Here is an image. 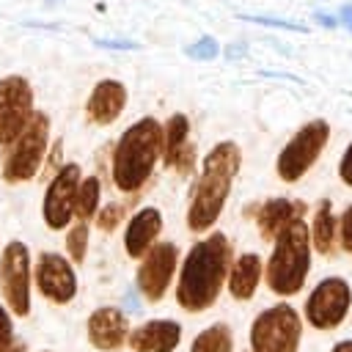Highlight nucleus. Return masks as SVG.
<instances>
[{
  "label": "nucleus",
  "instance_id": "obj_1",
  "mask_svg": "<svg viewBox=\"0 0 352 352\" xmlns=\"http://www.w3.org/2000/svg\"><path fill=\"white\" fill-rule=\"evenodd\" d=\"M228 267H231V245L226 234L214 231L201 242H195L179 267L176 302L187 314H201L212 308L228 280Z\"/></svg>",
  "mask_w": 352,
  "mask_h": 352
},
{
  "label": "nucleus",
  "instance_id": "obj_2",
  "mask_svg": "<svg viewBox=\"0 0 352 352\" xmlns=\"http://www.w3.org/2000/svg\"><path fill=\"white\" fill-rule=\"evenodd\" d=\"M239 165H242V151L234 140H220L209 148V154L201 162V173L192 184V192H190V206H187L190 231L201 234L217 223L231 195Z\"/></svg>",
  "mask_w": 352,
  "mask_h": 352
},
{
  "label": "nucleus",
  "instance_id": "obj_3",
  "mask_svg": "<svg viewBox=\"0 0 352 352\" xmlns=\"http://www.w3.org/2000/svg\"><path fill=\"white\" fill-rule=\"evenodd\" d=\"M160 160H162V124L151 116H143L135 124H129L113 146V162H110L113 184L126 195L140 192Z\"/></svg>",
  "mask_w": 352,
  "mask_h": 352
},
{
  "label": "nucleus",
  "instance_id": "obj_4",
  "mask_svg": "<svg viewBox=\"0 0 352 352\" xmlns=\"http://www.w3.org/2000/svg\"><path fill=\"white\" fill-rule=\"evenodd\" d=\"M311 231L305 217H294L286 223L272 239V253L264 267L267 289L278 297H292L305 286L311 272Z\"/></svg>",
  "mask_w": 352,
  "mask_h": 352
},
{
  "label": "nucleus",
  "instance_id": "obj_5",
  "mask_svg": "<svg viewBox=\"0 0 352 352\" xmlns=\"http://www.w3.org/2000/svg\"><path fill=\"white\" fill-rule=\"evenodd\" d=\"M47 143H50V118L36 110L28 126L6 146L3 179L8 184L30 182L41 170V162L47 157Z\"/></svg>",
  "mask_w": 352,
  "mask_h": 352
},
{
  "label": "nucleus",
  "instance_id": "obj_6",
  "mask_svg": "<svg viewBox=\"0 0 352 352\" xmlns=\"http://www.w3.org/2000/svg\"><path fill=\"white\" fill-rule=\"evenodd\" d=\"M302 319L289 302L264 308L250 324V352H297Z\"/></svg>",
  "mask_w": 352,
  "mask_h": 352
},
{
  "label": "nucleus",
  "instance_id": "obj_7",
  "mask_svg": "<svg viewBox=\"0 0 352 352\" xmlns=\"http://www.w3.org/2000/svg\"><path fill=\"white\" fill-rule=\"evenodd\" d=\"M327 140H330L327 121L314 118V121L302 124L294 132V138L280 148V154L275 160L278 179L280 182H297V179H302L314 168V162L319 160V154L327 146Z\"/></svg>",
  "mask_w": 352,
  "mask_h": 352
},
{
  "label": "nucleus",
  "instance_id": "obj_8",
  "mask_svg": "<svg viewBox=\"0 0 352 352\" xmlns=\"http://www.w3.org/2000/svg\"><path fill=\"white\" fill-rule=\"evenodd\" d=\"M30 283H33L30 250L25 242L11 239L0 253V294L14 316L30 314Z\"/></svg>",
  "mask_w": 352,
  "mask_h": 352
},
{
  "label": "nucleus",
  "instance_id": "obj_9",
  "mask_svg": "<svg viewBox=\"0 0 352 352\" xmlns=\"http://www.w3.org/2000/svg\"><path fill=\"white\" fill-rule=\"evenodd\" d=\"M80 179H82V170L77 162L60 165L55 170V176L50 179V184L44 190V201H41V217L50 231H63L66 226H72Z\"/></svg>",
  "mask_w": 352,
  "mask_h": 352
},
{
  "label": "nucleus",
  "instance_id": "obj_10",
  "mask_svg": "<svg viewBox=\"0 0 352 352\" xmlns=\"http://www.w3.org/2000/svg\"><path fill=\"white\" fill-rule=\"evenodd\" d=\"M352 305V289L344 278H324L314 286V292L305 300V319L316 330H333L338 327Z\"/></svg>",
  "mask_w": 352,
  "mask_h": 352
},
{
  "label": "nucleus",
  "instance_id": "obj_11",
  "mask_svg": "<svg viewBox=\"0 0 352 352\" xmlns=\"http://www.w3.org/2000/svg\"><path fill=\"white\" fill-rule=\"evenodd\" d=\"M33 88L22 74L0 80V146H8L33 118Z\"/></svg>",
  "mask_w": 352,
  "mask_h": 352
},
{
  "label": "nucleus",
  "instance_id": "obj_12",
  "mask_svg": "<svg viewBox=\"0 0 352 352\" xmlns=\"http://www.w3.org/2000/svg\"><path fill=\"white\" fill-rule=\"evenodd\" d=\"M33 280H36L38 294L55 305H69L77 297L74 261L60 253H52V250L38 253L36 267H33Z\"/></svg>",
  "mask_w": 352,
  "mask_h": 352
},
{
  "label": "nucleus",
  "instance_id": "obj_13",
  "mask_svg": "<svg viewBox=\"0 0 352 352\" xmlns=\"http://www.w3.org/2000/svg\"><path fill=\"white\" fill-rule=\"evenodd\" d=\"M176 264H179V250L173 242H154V248L140 258L135 283L138 292L148 300V302H160L168 294V286L176 275Z\"/></svg>",
  "mask_w": 352,
  "mask_h": 352
},
{
  "label": "nucleus",
  "instance_id": "obj_14",
  "mask_svg": "<svg viewBox=\"0 0 352 352\" xmlns=\"http://www.w3.org/2000/svg\"><path fill=\"white\" fill-rule=\"evenodd\" d=\"M129 319L124 311L113 308V305H102L96 311H91L88 322H85V333H88V344L99 352H116L126 344L129 338Z\"/></svg>",
  "mask_w": 352,
  "mask_h": 352
},
{
  "label": "nucleus",
  "instance_id": "obj_15",
  "mask_svg": "<svg viewBox=\"0 0 352 352\" xmlns=\"http://www.w3.org/2000/svg\"><path fill=\"white\" fill-rule=\"evenodd\" d=\"M162 160L179 173H190L195 165V148L190 143V121L184 113H173L162 124Z\"/></svg>",
  "mask_w": 352,
  "mask_h": 352
},
{
  "label": "nucleus",
  "instance_id": "obj_16",
  "mask_svg": "<svg viewBox=\"0 0 352 352\" xmlns=\"http://www.w3.org/2000/svg\"><path fill=\"white\" fill-rule=\"evenodd\" d=\"M132 352H173L182 344V324L173 319H151L129 330Z\"/></svg>",
  "mask_w": 352,
  "mask_h": 352
},
{
  "label": "nucleus",
  "instance_id": "obj_17",
  "mask_svg": "<svg viewBox=\"0 0 352 352\" xmlns=\"http://www.w3.org/2000/svg\"><path fill=\"white\" fill-rule=\"evenodd\" d=\"M126 107V88L118 80H99L85 102V118L96 126H110Z\"/></svg>",
  "mask_w": 352,
  "mask_h": 352
},
{
  "label": "nucleus",
  "instance_id": "obj_18",
  "mask_svg": "<svg viewBox=\"0 0 352 352\" xmlns=\"http://www.w3.org/2000/svg\"><path fill=\"white\" fill-rule=\"evenodd\" d=\"M160 231H162V212L157 206L138 209L129 217L126 231H124V250H126V256L129 258H143L154 248Z\"/></svg>",
  "mask_w": 352,
  "mask_h": 352
},
{
  "label": "nucleus",
  "instance_id": "obj_19",
  "mask_svg": "<svg viewBox=\"0 0 352 352\" xmlns=\"http://www.w3.org/2000/svg\"><path fill=\"white\" fill-rule=\"evenodd\" d=\"M305 212H308V206L302 201H294V198H267V201H261L256 206L253 220H256L258 234L272 242L286 223H292L294 217H305Z\"/></svg>",
  "mask_w": 352,
  "mask_h": 352
},
{
  "label": "nucleus",
  "instance_id": "obj_20",
  "mask_svg": "<svg viewBox=\"0 0 352 352\" xmlns=\"http://www.w3.org/2000/svg\"><path fill=\"white\" fill-rule=\"evenodd\" d=\"M261 275H264L261 258L256 253H242V256H236L231 261L226 286H228V292H231L234 300H250L256 294V289H258Z\"/></svg>",
  "mask_w": 352,
  "mask_h": 352
},
{
  "label": "nucleus",
  "instance_id": "obj_21",
  "mask_svg": "<svg viewBox=\"0 0 352 352\" xmlns=\"http://www.w3.org/2000/svg\"><path fill=\"white\" fill-rule=\"evenodd\" d=\"M336 242H338V217L333 214L330 201H319L311 220V245L316 253L330 256L336 250Z\"/></svg>",
  "mask_w": 352,
  "mask_h": 352
},
{
  "label": "nucleus",
  "instance_id": "obj_22",
  "mask_svg": "<svg viewBox=\"0 0 352 352\" xmlns=\"http://www.w3.org/2000/svg\"><path fill=\"white\" fill-rule=\"evenodd\" d=\"M190 352H234V338H231L228 324L226 322H214V324L204 327L192 338Z\"/></svg>",
  "mask_w": 352,
  "mask_h": 352
},
{
  "label": "nucleus",
  "instance_id": "obj_23",
  "mask_svg": "<svg viewBox=\"0 0 352 352\" xmlns=\"http://www.w3.org/2000/svg\"><path fill=\"white\" fill-rule=\"evenodd\" d=\"M99 198H102V184L96 176L80 179L77 198H74V217L77 220H91L99 212Z\"/></svg>",
  "mask_w": 352,
  "mask_h": 352
},
{
  "label": "nucleus",
  "instance_id": "obj_24",
  "mask_svg": "<svg viewBox=\"0 0 352 352\" xmlns=\"http://www.w3.org/2000/svg\"><path fill=\"white\" fill-rule=\"evenodd\" d=\"M66 253L74 264L85 261L88 253V220H74L66 231Z\"/></svg>",
  "mask_w": 352,
  "mask_h": 352
},
{
  "label": "nucleus",
  "instance_id": "obj_25",
  "mask_svg": "<svg viewBox=\"0 0 352 352\" xmlns=\"http://www.w3.org/2000/svg\"><path fill=\"white\" fill-rule=\"evenodd\" d=\"M239 22H256V25H267V28H283V30H294V33H305V25L294 22V19H283V16H270V14H236Z\"/></svg>",
  "mask_w": 352,
  "mask_h": 352
},
{
  "label": "nucleus",
  "instance_id": "obj_26",
  "mask_svg": "<svg viewBox=\"0 0 352 352\" xmlns=\"http://www.w3.org/2000/svg\"><path fill=\"white\" fill-rule=\"evenodd\" d=\"M187 55H190L192 60H214V58L220 55V44H217L214 36H201L198 41H192V44L187 47Z\"/></svg>",
  "mask_w": 352,
  "mask_h": 352
},
{
  "label": "nucleus",
  "instance_id": "obj_27",
  "mask_svg": "<svg viewBox=\"0 0 352 352\" xmlns=\"http://www.w3.org/2000/svg\"><path fill=\"white\" fill-rule=\"evenodd\" d=\"M121 220H124V206H121V204H107V206H102V209L96 212V226H99V231H104V234L116 231Z\"/></svg>",
  "mask_w": 352,
  "mask_h": 352
},
{
  "label": "nucleus",
  "instance_id": "obj_28",
  "mask_svg": "<svg viewBox=\"0 0 352 352\" xmlns=\"http://www.w3.org/2000/svg\"><path fill=\"white\" fill-rule=\"evenodd\" d=\"M14 344V314L0 300V352H6Z\"/></svg>",
  "mask_w": 352,
  "mask_h": 352
},
{
  "label": "nucleus",
  "instance_id": "obj_29",
  "mask_svg": "<svg viewBox=\"0 0 352 352\" xmlns=\"http://www.w3.org/2000/svg\"><path fill=\"white\" fill-rule=\"evenodd\" d=\"M338 245L341 250L352 253V206H346L344 214L338 217Z\"/></svg>",
  "mask_w": 352,
  "mask_h": 352
},
{
  "label": "nucleus",
  "instance_id": "obj_30",
  "mask_svg": "<svg viewBox=\"0 0 352 352\" xmlns=\"http://www.w3.org/2000/svg\"><path fill=\"white\" fill-rule=\"evenodd\" d=\"M338 176H341V182H344L346 187H352V143H349V146L344 148V154H341Z\"/></svg>",
  "mask_w": 352,
  "mask_h": 352
},
{
  "label": "nucleus",
  "instance_id": "obj_31",
  "mask_svg": "<svg viewBox=\"0 0 352 352\" xmlns=\"http://www.w3.org/2000/svg\"><path fill=\"white\" fill-rule=\"evenodd\" d=\"M96 47H104V50H138L140 44L129 41V38H96Z\"/></svg>",
  "mask_w": 352,
  "mask_h": 352
},
{
  "label": "nucleus",
  "instance_id": "obj_32",
  "mask_svg": "<svg viewBox=\"0 0 352 352\" xmlns=\"http://www.w3.org/2000/svg\"><path fill=\"white\" fill-rule=\"evenodd\" d=\"M314 22H319L322 28H338V16L327 11H314Z\"/></svg>",
  "mask_w": 352,
  "mask_h": 352
},
{
  "label": "nucleus",
  "instance_id": "obj_33",
  "mask_svg": "<svg viewBox=\"0 0 352 352\" xmlns=\"http://www.w3.org/2000/svg\"><path fill=\"white\" fill-rule=\"evenodd\" d=\"M336 16H338V25H344L346 30H352V3H344Z\"/></svg>",
  "mask_w": 352,
  "mask_h": 352
},
{
  "label": "nucleus",
  "instance_id": "obj_34",
  "mask_svg": "<svg viewBox=\"0 0 352 352\" xmlns=\"http://www.w3.org/2000/svg\"><path fill=\"white\" fill-rule=\"evenodd\" d=\"M330 352H352V338H344V341H338Z\"/></svg>",
  "mask_w": 352,
  "mask_h": 352
},
{
  "label": "nucleus",
  "instance_id": "obj_35",
  "mask_svg": "<svg viewBox=\"0 0 352 352\" xmlns=\"http://www.w3.org/2000/svg\"><path fill=\"white\" fill-rule=\"evenodd\" d=\"M6 352H28V346H25L22 341H14V344H11V346H8Z\"/></svg>",
  "mask_w": 352,
  "mask_h": 352
},
{
  "label": "nucleus",
  "instance_id": "obj_36",
  "mask_svg": "<svg viewBox=\"0 0 352 352\" xmlns=\"http://www.w3.org/2000/svg\"><path fill=\"white\" fill-rule=\"evenodd\" d=\"M41 352H50V349H41Z\"/></svg>",
  "mask_w": 352,
  "mask_h": 352
}]
</instances>
